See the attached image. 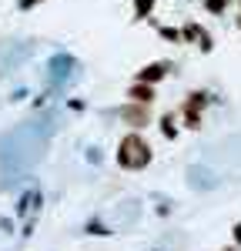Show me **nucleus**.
Instances as JSON below:
<instances>
[{
	"label": "nucleus",
	"instance_id": "5",
	"mask_svg": "<svg viewBox=\"0 0 241 251\" xmlns=\"http://www.w3.org/2000/svg\"><path fill=\"white\" fill-rule=\"evenodd\" d=\"M168 74H171V64H168V60H154V64H144L138 74H134V80H144V84H161Z\"/></svg>",
	"mask_w": 241,
	"mask_h": 251
},
{
	"label": "nucleus",
	"instance_id": "14",
	"mask_svg": "<svg viewBox=\"0 0 241 251\" xmlns=\"http://www.w3.org/2000/svg\"><path fill=\"white\" fill-rule=\"evenodd\" d=\"M238 27H241V17H238Z\"/></svg>",
	"mask_w": 241,
	"mask_h": 251
},
{
	"label": "nucleus",
	"instance_id": "2",
	"mask_svg": "<svg viewBox=\"0 0 241 251\" xmlns=\"http://www.w3.org/2000/svg\"><path fill=\"white\" fill-rule=\"evenodd\" d=\"M211 104V94L208 91H191V94L184 97V104H181V117H184V127H191V131H198L201 127V111Z\"/></svg>",
	"mask_w": 241,
	"mask_h": 251
},
{
	"label": "nucleus",
	"instance_id": "11",
	"mask_svg": "<svg viewBox=\"0 0 241 251\" xmlns=\"http://www.w3.org/2000/svg\"><path fill=\"white\" fill-rule=\"evenodd\" d=\"M40 0H17V10H34Z\"/></svg>",
	"mask_w": 241,
	"mask_h": 251
},
{
	"label": "nucleus",
	"instance_id": "3",
	"mask_svg": "<svg viewBox=\"0 0 241 251\" xmlns=\"http://www.w3.org/2000/svg\"><path fill=\"white\" fill-rule=\"evenodd\" d=\"M181 44H198L201 54H211V50H215V37H211L201 24H194V20H184V24H181Z\"/></svg>",
	"mask_w": 241,
	"mask_h": 251
},
{
	"label": "nucleus",
	"instance_id": "13",
	"mask_svg": "<svg viewBox=\"0 0 241 251\" xmlns=\"http://www.w3.org/2000/svg\"><path fill=\"white\" fill-rule=\"evenodd\" d=\"M178 3H188V0H178Z\"/></svg>",
	"mask_w": 241,
	"mask_h": 251
},
{
	"label": "nucleus",
	"instance_id": "9",
	"mask_svg": "<svg viewBox=\"0 0 241 251\" xmlns=\"http://www.w3.org/2000/svg\"><path fill=\"white\" fill-rule=\"evenodd\" d=\"M228 7H231V0H204V10H208L211 17H221Z\"/></svg>",
	"mask_w": 241,
	"mask_h": 251
},
{
	"label": "nucleus",
	"instance_id": "4",
	"mask_svg": "<svg viewBox=\"0 0 241 251\" xmlns=\"http://www.w3.org/2000/svg\"><path fill=\"white\" fill-rule=\"evenodd\" d=\"M120 117L131 124V127H147L151 124V104H134V100H127L124 107H120Z\"/></svg>",
	"mask_w": 241,
	"mask_h": 251
},
{
	"label": "nucleus",
	"instance_id": "8",
	"mask_svg": "<svg viewBox=\"0 0 241 251\" xmlns=\"http://www.w3.org/2000/svg\"><path fill=\"white\" fill-rule=\"evenodd\" d=\"M161 134L168 137V141H174V137H178V124H174V114H164V117H161Z\"/></svg>",
	"mask_w": 241,
	"mask_h": 251
},
{
	"label": "nucleus",
	"instance_id": "7",
	"mask_svg": "<svg viewBox=\"0 0 241 251\" xmlns=\"http://www.w3.org/2000/svg\"><path fill=\"white\" fill-rule=\"evenodd\" d=\"M131 7H134V20H147L154 14L158 0H131Z\"/></svg>",
	"mask_w": 241,
	"mask_h": 251
},
{
	"label": "nucleus",
	"instance_id": "15",
	"mask_svg": "<svg viewBox=\"0 0 241 251\" xmlns=\"http://www.w3.org/2000/svg\"><path fill=\"white\" fill-rule=\"evenodd\" d=\"M238 3H241V0H238Z\"/></svg>",
	"mask_w": 241,
	"mask_h": 251
},
{
	"label": "nucleus",
	"instance_id": "1",
	"mask_svg": "<svg viewBox=\"0 0 241 251\" xmlns=\"http://www.w3.org/2000/svg\"><path fill=\"white\" fill-rule=\"evenodd\" d=\"M118 164L127 168V171L147 168V164H151V144H147L138 131H131V134L120 141V148H118Z\"/></svg>",
	"mask_w": 241,
	"mask_h": 251
},
{
	"label": "nucleus",
	"instance_id": "6",
	"mask_svg": "<svg viewBox=\"0 0 241 251\" xmlns=\"http://www.w3.org/2000/svg\"><path fill=\"white\" fill-rule=\"evenodd\" d=\"M154 84H144V80H134L131 87H127V100H134V104H154Z\"/></svg>",
	"mask_w": 241,
	"mask_h": 251
},
{
	"label": "nucleus",
	"instance_id": "10",
	"mask_svg": "<svg viewBox=\"0 0 241 251\" xmlns=\"http://www.w3.org/2000/svg\"><path fill=\"white\" fill-rule=\"evenodd\" d=\"M158 34L164 40H171V44H181V27H164V24H158Z\"/></svg>",
	"mask_w": 241,
	"mask_h": 251
},
{
	"label": "nucleus",
	"instance_id": "12",
	"mask_svg": "<svg viewBox=\"0 0 241 251\" xmlns=\"http://www.w3.org/2000/svg\"><path fill=\"white\" fill-rule=\"evenodd\" d=\"M235 241H238V245H241V221H238V225H235Z\"/></svg>",
	"mask_w": 241,
	"mask_h": 251
}]
</instances>
